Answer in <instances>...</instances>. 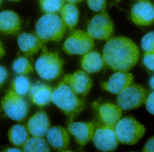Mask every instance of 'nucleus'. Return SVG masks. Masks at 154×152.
Wrapping results in <instances>:
<instances>
[{
	"label": "nucleus",
	"instance_id": "39448f33",
	"mask_svg": "<svg viewBox=\"0 0 154 152\" xmlns=\"http://www.w3.org/2000/svg\"><path fill=\"white\" fill-rule=\"evenodd\" d=\"M115 133L119 142L134 145L144 134L145 128L132 117H127L119 120L115 127Z\"/></svg>",
	"mask_w": 154,
	"mask_h": 152
},
{
	"label": "nucleus",
	"instance_id": "c85d7f7f",
	"mask_svg": "<svg viewBox=\"0 0 154 152\" xmlns=\"http://www.w3.org/2000/svg\"><path fill=\"white\" fill-rule=\"evenodd\" d=\"M88 7L91 10L104 12L106 7V0H87Z\"/></svg>",
	"mask_w": 154,
	"mask_h": 152
},
{
	"label": "nucleus",
	"instance_id": "423d86ee",
	"mask_svg": "<svg viewBox=\"0 0 154 152\" xmlns=\"http://www.w3.org/2000/svg\"><path fill=\"white\" fill-rule=\"evenodd\" d=\"M1 105L5 115L14 121H23L29 113V107L28 101L12 89L6 92Z\"/></svg>",
	"mask_w": 154,
	"mask_h": 152
},
{
	"label": "nucleus",
	"instance_id": "c756f323",
	"mask_svg": "<svg viewBox=\"0 0 154 152\" xmlns=\"http://www.w3.org/2000/svg\"><path fill=\"white\" fill-rule=\"evenodd\" d=\"M143 62L148 69L154 71V51L146 52L143 58Z\"/></svg>",
	"mask_w": 154,
	"mask_h": 152
},
{
	"label": "nucleus",
	"instance_id": "aec40b11",
	"mask_svg": "<svg viewBox=\"0 0 154 152\" xmlns=\"http://www.w3.org/2000/svg\"><path fill=\"white\" fill-rule=\"evenodd\" d=\"M21 24L20 17L14 12L5 10L0 13V32L15 34L20 29Z\"/></svg>",
	"mask_w": 154,
	"mask_h": 152
},
{
	"label": "nucleus",
	"instance_id": "5701e85b",
	"mask_svg": "<svg viewBox=\"0 0 154 152\" xmlns=\"http://www.w3.org/2000/svg\"><path fill=\"white\" fill-rule=\"evenodd\" d=\"M27 127L21 124L14 125L11 127L8 133V137L11 143L17 147L23 146L29 138Z\"/></svg>",
	"mask_w": 154,
	"mask_h": 152
},
{
	"label": "nucleus",
	"instance_id": "1a4fd4ad",
	"mask_svg": "<svg viewBox=\"0 0 154 152\" xmlns=\"http://www.w3.org/2000/svg\"><path fill=\"white\" fill-rule=\"evenodd\" d=\"M88 32L93 38L107 40L114 31L113 22L105 12L96 14L91 19L87 28Z\"/></svg>",
	"mask_w": 154,
	"mask_h": 152
},
{
	"label": "nucleus",
	"instance_id": "a878e982",
	"mask_svg": "<svg viewBox=\"0 0 154 152\" xmlns=\"http://www.w3.org/2000/svg\"><path fill=\"white\" fill-rule=\"evenodd\" d=\"M64 0H39L42 10L46 13H56L64 6Z\"/></svg>",
	"mask_w": 154,
	"mask_h": 152
},
{
	"label": "nucleus",
	"instance_id": "bb28decb",
	"mask_svg": "<svg viewBox=\"0 0 154 152\" xmlns=\"http://www.w3.org/2000/svg\"><path fill=\"white\" fill-rule=\"evenodd\" d=\"M14 71L20 75H26L33 71L32 64L27 57H21L17 58L13 64Z\"/></svg>",
	"mask_w": 154,
	"mask_h": 152
},
{
	"label": "nucleus",
	"instance_id": "6e6552de",
	"mask_svg": "<svg viewBox=\"0 0 154 152\" xmlns=\"http://www.w3.org/2000/svg\"><path fill=\"white\" fill-rule=\"evenodd\" d=\"M93 38L88 32L75 30L71 32L63 44V48L69 55H85L94 47Z\"/></svg>",
	"mask_w": 154,
	"mask_h": 152
},
{
	"label": "nucleus",
	"instance_id": "4be33fe9",
	"mask_svg": "<svg viewBox=\"0 0 154 152\" xmlns=\"http://www.w3.org/2000/svg\"><path fill=\"white\" fill-rule=\"evenodd\" d=\"M61 18L65 26L69 29L73 30L78 24L79 12L76 5L74 4H65L60 10Z\"/></svg>",
	"mask_w": 154,
	"mask_h": 152
},
{
	"label": "nucleus",
	"instance_id": "b1692460",
	"mask_svg": "<svg viewBox=\"0 0 154 152\" xmlns=\"http://www.w3.org/2000/svg\"><path fill=\"white\" fill-rule=\"evenodd\" d=\"M24 152H50V148L45 139L33 136L29 138L23 146Z\"/></svg>",
	"mask_w": 154,
	"mask_h": 152
},
{
	"label": "nucleus",
	"instance_id": "f3484780",
	"mask_svg": "<svg viewBox=\"0 0 154 152\" xmlns=\"http://www.w3.org/2000/svg\"><path fill=\"white\" fill-rule=\"evenodd\" d=\"M100 120L104 125L115 127L120 120L122 109L118 106L106 103L97 107Z\"/></svg>",
	"mask_w": 154,
	"mask_h": 152
},
{
	"label": "nucleus",
	"instance_id": "ddd939ff",
	"mask_svg": "<svg viewBox=\"0 0 154 152\" xmlns=\"http://www.w3.org/2000/svg\"><path fill=\"white\" fill-rule=\"evenodd\" d=\"M67 125L68 132L82 146L85 145L93 138L95 127L92 122L67 121Z\"/></svg>",
	"mask_w": 154,
	"mask_h": 152
},
{
	"label": "nucleus",
	"instance_id": "a19ab883",
	"mask_svg": "<svg viewBox=\"0 0 154 152\" xmlns=\"http://www.w3.org/2000/svg\"><path fill=\"white\" fill-rule=\"evenodd\" d=\"M116 1H119V0H116Z\"/></svg>",
	"mask_w": 154,
	"mask_h": 152
},
{
	"label": "nucleus",
	"instance_id": "58836bf2",
	"mask_svg": "<svg viewBox=\"0 0 154 152\" xmlns=\"http://www.w3.org/2000/svg\"><path fill=\"white\" fill-rule=\"evenodd\" d=\"M137 1H149V0H137Z\"/></svg>",
	"mask_w": 154,
	"mask_h": 152
},
{
	"label": "nucleus",
	"instance_id": "f704fd0d",
	"mask_svg": "<svg viewBox=\"0 0 154 152\" xmlns=\"http://www.w3.org/2000/svg\"><path fill=\"white\" fill-rule=\"evenodd\" d=\"M5 54V52L3 46L2 44L0 41V58L4 55Z\"/></svg>",
	"mask_w": 154,
	"mask_h": 152
},
{
	"label": "nucleus",
	"instance_id": "cd10ccee",
	"mask_svg": "<svg viewBox=\"0 0 154 152\" xmlns=\"http://www.w3.org/2000/svg\"><path fill=\"white\" fill-rule=\"evenodd\" d=\"M141 46L145 52L154 51V31L149 32L143 37Z\"/></svg>",
	"mask_w": 154,
	"mask_h": 152
},
{
	"label": "nucleus",
	"instance_id": "9d476101",
	"mask_svg": "<svg viewBox=\"0 0 154 152\" xmlns=\"http://www.w3.org/2000/svg\"><path fill=\"white\" fill-rule=\"evenodd\" d=\"M92 139L94 146L102 151H112L118 147L119 142L114 127H100L95 131Z\"/></svg>",
	"mask_w": 154,
	"mask_h": 152
},
{
	"label": "nucleus",
	"instance_id": "20e7f679",
	"mask_svg": "<svg viewBox=\"0 0 154 152\" xmlns=\"http://www.w3.org/2000/svg\"><path fill=\"white\" fill-rule=\"evenodd\" d=\"M35 63V69L41 78L47 81L57 80L63 72V61L57 53L49 52L45 47Z\"/></svg>",
	"mask_w": 154,
	"mask_h": 152
},
{
	"label": "nucleus",
	"instance_id": "dca6fc26",
	"mask_svg": "<svg viewBox=\"0 0 154 152\" xmlns=\"http://www.w3.org/2000/svg\"><path fill=\"white\" fill-rule=\"evenodd\" d=\"M134 77L131 74L125 72H117L111 75L106 82L102 84L107 91L118 94L127 87L131 85Z\"/></svg>",
	"mask_w": 154,
	"mask_h": 152
},
{
	"label": "nucleus",
	"instance_id": "9b49d317",
	"mask_svg": "<svg viewBox=\"0 0 154 152\" xmlns=\"http://www.w3.org/2000/svg\"><path fill=\"white\" fill-rule=\"evenodd\" d=\"M132 21L139 26H148L154 22V5L149 1H140L131 10Z\"/></svg>",
	"mask_w": 154,
	"mask_h": 152
},
{
	"label": "nucleus",
	"instance_id": "f257e3e1",
	"mask_svg": "<svg viewBox=\"0 0 154 152\" xmlns=\"http://www.w3.org/2000/svg\"><path fill=\"white\" fill-rule=\"evenodd\" d=\"M139 57L137 46L126 37L109 38L103 48V57L105 63L115 72L129 71L135 65Z\"/></svg>",
	"mask_w": 154,
	"mask_h": 152
},
{
	"label": "nucleus",
	"instance_id": "0eeeda50",
	"mask_svg": "<svg viewBox=\"0 0 154 152\" xmlns=\"http://www.w3.org/2000/svg\"><path fill=\"white\" fill-rule=\"evenodd\" d=\"M148 91L138 84H131L119 93L116 101L123 110H132L146 103Z\"/></svg>",
	"mask_w": 154,
	"mask_h": 152
},
{
	"label": "nucleus",
	"instance_id": "393cba45",
	"mask_svg": "<svg viewBox=\"0 0 154 152\" xmlns=\"http://www.w3.org/2000/svg\"><path fill=\"white\" fill-rule=\"evenodd\" d=\"M12 90L20 96H25L29 93L31 87L29 80L26 76H17L12 82Z\"/></svg>",
	"mask_w": 154,
	"mask_h": 152
},
{
	"label": "nucleus",
	"instance_id": "473e14b6",
	"mask_svg": "<svg viewBox=\"0 0 154 152\" xmlns=\"http://www.w3.org/2000/svg\"><path fill=\"white\" fill-rule=\"evenodd\" d=\"M8 76V73L6 69L0 66V89L4 83Z\"/></svg>",
	"mask_w": 154,
	"mask_h": 152
},
{
	"label": "nucleus",
	"instance_id": "7c9ffc66",
	"mask_svg": "<svg viewBox=\"0 0 154 152\" xmlns=\"http://www.w3.org/2000/svg\"><path fill=\"white\" fill-rule=\"evenodd\" d=\"M145 103L147 111L154 115V91L147 97Z\"/></svg>",
	"mask_w": 154,
	"mask_h": 152
},
{
	"label": "nucleus",
	"instance_id": "2eb2a0df",
	"mask_svg": "<svg viewBox=\"0 0 154 152\" xmlns=\"http://www.w3.org/2000/svg\"><path fill=\"white\" fill-rule=\"evenodd\" d=\"M17 43L21 51L27 57L37 54L45 47L44 43L36 34L23 32L17 38Z\"/></svg>",
	"mask_w": 154,
	"mask_h": 152
},
{
	"label": "nucleus",
	"instance_id": "4468645a",
	"mask_svg": "<svg viewBox=\"0 0 154 152\" xmlns=\"http://www.w3.org/2000/svg\"><path fill=\"white\" fill-rule=\"evenodd\" d=\"M50 126L48 115L43 111H38L30 118L27 128L32 136L42 137L47 135Z\"/></svg>",
	"mask_w": 154,
	"mask_h": 152
},
{
	"label": "nucleus",
	"instance_id": "412c9836",
	"mask_svg": "<svg viewBox=\"0 0 154 152\" xmlns=\"http://www.w3.org/2000/svg\"><path fill=\"white\" fill-rule=\"evenodd\" d=\"M103 57L96 51H91L84 55L81 60V66L86 72L94 73L101 71L105 66Z\"/></svg>",
	"mask_w": 154,
	"mask_h": 152
},
{
	"label": "nucleus",
	"instance_id": "4c0bfd02",
	"mask_svg": "<svg viewBox=\"0 0 154 152\" xmlns=\"http://www.w3.org/2000/svg\"><path fill=\"white\" fill-rule=\"evenodd\" d=\"M9 1H18L20 0H9Z\"/></svg>",
	"mask_w": 154,
	"mask_h": 152
},
{
	"label": "nucleus",
	"instance_id": "f03ea898",
	"mask_svg": "<svg viewBox=\"0 0 154 152\" xmlns=\"http://www.w3.org/2000/svg\"><path fill=\"white\" fill-rule=\"evenodd\" d=\"M51 101L73 122L85 107L84 102L64 80L53 90Z\"/></svg>",
	"mask_w": 154,
	"mask_h": 152
},
{
	"label": "nucleus",
	"instance_id": "6ab92c4d",
	"mask_svg": "<svg viewBox=\"0 0 154 152\" xmlns=\"http://www.w3.org/2000/svg\"><path fill=\"white\" fill-rule=\"evenodd\" d=\"M53 90L50 86L37 83L31 85L29 96L32 102L39 107H43L51 101Z\"/></svg>",
	"mask_w": 154,
	"mask_h": 152
},
{
	"label": "nucleus",
	"instance_id": "a211bd4d",
	"mask_svg": "<svg viewBox=\"0 0 154 152\" xmlns=\"http://www.w3.org/2000/svg\"><path fill=\"white\" fill-rule=\"evenodd\" d=\"M47 137L50 145L58 151H65L69 145L68 132L62 127L57 126L50 128L47 133Z\"/></svg>",
	"mask_w": 154,
	"mask_h": 152
},
{
	"label": "nucleus",
	"instance_id": "72a5a7b5",
	"mask_svg": "<svg viewBox=\"0 0 154 152\" xmlns=\"http://www.w3.org/2000/svg\"><path fill=\"white\" fill-rule=\"evenodd\" d=\"M4 152H22V151L17 148H9L4 150Z\"/></svg>",
	"mask_w": 154,
	"mask_h": 152
},
{
	"label": "nucleus",
	"instance_id": "7ed1b4c3",
	"mask_svg": "<svg viewBox=\"0 0 154 152\" xmlns=\"http://www.w3.org/2000/svg\"><path fill=\"white\" fill-rule=\"evenodd\" d=\"M36 35L44 43L60 41L66 33V26L56 13H46L42 16L35 26Z\"/></svg>",
	"mask_w": 154,
	"mask_h": 152
},
{
	"label": "nucleus",
	"instance_id": "c9c22d12",
	"mask_svg": "<svg viewBox=\"0 0 154 152\" xmlns=\"http://www.w3.org/2000/svg\"><path fill=\"white\" fill-rule=\"evenodd\" d=\"M149 84L150 87L152 89L154 90V75L152 76L149 81Z\"/></svg>",
	"mask_w": 154,
	"mask_h": 152
},
{
	"label": "nucleus",
	"instance_id": "f8f14e48",
	"mask_svg": "<svg viewBox=\"0 0 154 152\" xmlns=\"http://www.w3.org/2000/svg\"><path fill=\"white\" fill-rule=\"evenodd\" d=\"M63 80L66 83L77 95L85 96L92 87V80L83 71L79 70L65 76Z\"/></svg>",
	"mask_w": 154,
	"mask_h": 152
},
{
	"label": "nucleus",
	"instance_id": "2f4dec72",
	"mask_svg": "<svg viewBox=\"0 0 154 152\" xmlns=\"http://www.w3.org/2000/svg\"><path fill=\"white\" fill-rule=\"evenodd\" d=\"M142 151L154 152V137H151L148 140L146 143Z\"/></svg>",
	"mask_w": 154,
	"mask_h": 152
},
{
	"label": "nucleus",
	"instance_id": "ea45409f",
	"mask_svg": "<svg viewBox=\"0 0 154 152\" xmlns=\"http://www.w3.org/2000/svg\"><path fill=\"white\" fill-rule=\"evenodd\" d=\"M2 0H0V4H1V3H2Z\"/></svg>",
	"mask_w": 154,
	"mask_h": 152
},
{
	"label": "nucleus",
	"instance_id": "e433bc0d",
	"mask_svg": "<svg viewBox=\"0 0 154 152\" xmlns=\"http://www.w3.org/2000/svg\"><path fill=\"white\" fill-rule=\"evenodd\" d=\"M66 1L70 3L74 4H75L80 2L81 1H83V0H66Z\"/></svg>",
	"mask_w": 154,
	"mask_h": 152
}]
</instances>
